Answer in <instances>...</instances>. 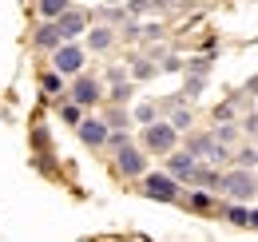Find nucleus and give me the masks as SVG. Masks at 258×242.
<instances>
[{"instance_id":"f257e3e1","label":"nucleus","mask_w":258,"mask_h":242,"mask_svg":"<svg viewBox=\"0 0 258 242\" xmlns=\"http://www.w3.org/2000/svg\"><path fill=\"white\" fill-rule=\"evenodd\" d=\"M219 199H226V203H254L258 199V171H242V167L223 171Z\"/></svg>"},{"instance_id":"f03ea898","label":"nucleus","mask_w":258,"mask_h":242,"mask_svg":"<svg viewBox=\"0 0 258 242\" xmlns=\"http://www.w3.org/2000/svg\"><path fill=\"white\" fill-rule=\"evenodd\" d=\"M187 151H191L199 163H211V167H226V163H234V147H223L211 131H195L191 139H187Z\"/></svg>"},{"instance_id":"7ed1b4c3","label":"nucleus","mask_w":258,"mask_h":242,"mask_svg":"<svg viewBox=\"0 0 258 242\" xmlns=\"http://www.w3.org/2000/svg\"><path fill=\"white\" fill-rule=\"evenodd\" d=\"M139 147H143L147 155H163V159H167V155L179 147V131H175L167 119H159V123H151V127H143Z\"/></svg>"},{"instance_id":"20e7f679","label":"nucleus","mask_w":258,"mask_h":242,"mask_svg":"<svg viewBox=\"0 0 258 242\" xmlns=\"http://www.w3.org/2000/svg\"><path fill=\"white\" fill-rule=\"evenodd\" d=\"M139 191L151 199V203H179L183 199V183H175L167 171H147L139 179Z\"/></svg>"},{"instance_id":"39448f33","label":"nucleus","mask_w":258,"mask_h":242,"mask_svg":"<svg viewBox=\"0 0 258 242\" xmlns=\"http://www.w3.org/2000/svg\"><path fill=\"white\" fill-rule=\"evenodd\" d=\"M84 60H88V48H84L80 40H64V44L52 52V72H60L64 80L68 76L76 80V76L84 72Z\"/></svg>"},{"instance_id":"423d86ee","label":"nucleus","mask_w":258,"mask_h":242,"mask_svg":"<svg viewBox=\"0 0 258 242\" xmlns=\"http://www.w3.org/2000/svg\"><path fill=\"white\" fill-rule=\"evenodd\" d=\"M68 99L88 111V107H96L99 99H103V84H99L96 76H84V72H80V76L72 80V88H68Z\"/></svg>"},{"instance_id":"0eeeda50","label":"nucleus","mask_w":258,"mask_h":242,"mask_svg":"<svg viewBox=\"0 0 258 242\" xmlns=\"http://www.w3.org/2000/svg\"><path fill=\"white\" fill-rule=\"evenodd\" d=\"M115 171L123 175V179H143L147 175V151L143 147H123V151H115Z\"/></svg>"},{"instance_id":"6e6552de","label":"nucleus","mask_w":258,"mask_h":242,"mask_svg":"<svg viewBox=\"0 0 258 242\" xmlns=\"http://www.w3.org/2000/svg\"><path fill=\"white\" fill-rule=\"evenodd\" d=\"M56 28H60L64 40H80V36H88V28H92V16L84 8H68L64 16L56 20Z\"/></svg>"},{"instance_id":"1a4fd4ad","label":"nucleus","mask_w":258,"mask_h":242,"mask_svg":"<svg viewBox=\"0 0 258 242\" xmlns=\"http://www.w3.org/2000/svg\"><path fill=\"white\" fill-rule=\"evenodd\" d=\"M183 211H191V214H219V207H223V199L219 195H211V191H183Z\"/></svg>"},{"instance_id":"9d476101","label":"nucleus","mask_w":258,"mask_h":242,"mask_svg":"<svg viewBox=\"0 0 258 242\" xmlns=\"http://www.w3.org/2000/svg\"><path fill=\"white\" fill-rule=\"evenodd\" d=\"M76 135H80V143H84V147H107V135H111V127L99 119V115H88V119L76 127Z\"/></svg>"},{"instance_id":"9b49d317","label":"nucleus","mask_w":258,"mask_h":242,"mask_svg":"<svg viewBox=\"0 0 258 242\" xmlns=\"http://www.w3.org/2000/svg\"><path fill=\"white\" fill-rule=\"evenodd\" d=\"M195 167H199V159H195L187 147H179V151L167 155V175H171L175 183H187V179L195 175Z\"/></svg>"},{"instance_id":"f8f14e48","label":"nucleus","mask_w":258,"mask_h":242,"mask_svg":"<svg viewBox=\"0 0 258 242\" xmlns=\"http://www.w3.org/2000/svg\"><path fill=\"white\" fill-rule=\"evenodd\" d=\"M187 187H195V191H211V195H219V187H223V167L199 163V167H195V175L187 179Z\"/></svg>"},{"instance_id":"ddd939ff","label":"nucleus","mask_w":258,"mask_h":242,"mask_svg":"<svg viewBox=\"0 0 258 242\" xmlns=\"http://www.w3.org/2000/svg\"><path fill=\"white\" fill-rule=\"evenodd\" d=\"M250 207H254V203H226L223 199L219 218H223L226 226H234V230H246V226H250Z\"/></svg>"},{"instance_id":"4468645a","label":"nucleus","mask_w":258,"mask_h":242,"mask_svg":"<svg viewBox=\"0 0 258 242\" xmlns=\"http://www.w3.org/2000/svg\"><path fill=\"white\" fill-rule=\"evenodd\" d=\"M84 48H88V52H111V48H115V28H107V24H92L88 36H84Z\"/></svg>"},{"instance_id":"2eb2a0df","label":"nucleus","mask_w":258,"mask_h":242,"mask_svg":"<svg viewBox=\"0 0 258 242\" xmlns=\"http://www.w3.org/2000/svg\"><path fill=\"white\" fill-rule=\"evenodd\" d=\"M32 44L40 48V52H56V48L64 44V36H60V28H56V20H40V28H36Z\"/></svg>"},{"instance_id":"dca6fc26","label":"nucleus","mask_w":258,"mask_h":242,"mask_svg":"<svg viewBox=\"0 0 258 242\" xmlns=\"http://www.w3.org/2000/svg\"><path fill=\"white\" fill-rule=\"evenodd\" d=\"M131 123H139V127H151V123H159V103H151V99L135 103V107H131Z\"/></svg>"},{"instance_id":"f3484780","label":"nucleus","mask_w":258,"mask_h":242,"mask_svg":"<svg viewBox=\"0 0 258 242\" xmlns=\"http://www.w3.org/2000/svg\"><path fill=\"white\" fill-rule=\"evenodd\" d=\"M103 123H107L111 131H127V127H131V111L123 107V103H111L107 115H103Z\"/></svg>"},{"instance_id":"a211bd4d","label":"nucleus","mask_w":258,"mask_h":242,"mask_svg":"<svg viewBox=\"0 0 258 242\" xmlns=\"http://www.w3.org/2000/svg\"><path fill=\"white\" fill-rule=\"evenodd\" d=\"M68 8H72V0H36V12H40V20H60Z\"/></svg>"},{"instance_id":"6ab92c4d","label":"nucleus","mask_w":258,"mask_h":242,"mask_svg":"<svg viewBox=\"0 0 258 242\" xmlns=\"http://www.w3.org/2000/svg\"><path fill=\"white\" fill-rule=\"evenodd\" d=\"M211 135H215L223 147H234L238 135H242V127H238V123H211Z\"/></svg>"},{"instance_id":"aec40b11","label":"nucleus","mask_w":258,"mask_h":242,"mask_svg":"<svg viewBox=\"0 0 258 242\" xmlns=\"http://www.w3.org/2000/svg\"><path fill=\"white\" fill-rule=\"evenodd\" d=\"M60 119H64V123H72V127H80V123L88 119V111H84L80 103H72V99H64V103H60Z\"/></svg>"},{"instance_id":"412c9836","label":"nucleus","mask_w":258,"mask_h":242,"mask_svg":"<svg viewBox=\"0 0 258 242\" xmlns=\"http://www.w3.org/2000/svg\"><path fill=\"white\" fill-rule=\"evenodd\" d=\"M207 88V76L203 72H187V84H183V99H199Z\"/></svg>"},{"instance_id":"4be33fe9","label":"nucleus","mask_w":258,"mask_h":242,"mask_svg":"<svg viewBox=\"0 0 258 242\" xmlns=\"http://www.w3.org/2000/svg\"><path fill=\"white\" fill-rule=\"evenodd\" d=\"M131 91H135V84H131V80H111V84H107V95H111V103H127Z\"/></svg>"},{"instance_id":"5701e85b","label":"nucleus","mask_w":258,"mask_h":242,"mask_svg":"<svg viewBox=\"0 0 258 242\" xmlns=\"http://www.w3.org/2000/svg\"><path fill=\"white\" fill-rule=\"evenodd\" d=\"M234 167L258 171V143H254V147H238V151H234Z\"/></svg>"},{"instance_id":"b1692460","label":"nucleus","mask_w":258,"mask_h":242,"mask_svg":"<svg viewBox=\"0 0 258 242\" xmlns=\"http://www.w3.org/2000/svg\"><path fill=\"white\" fill-rule=\"evenodd\" d=\"M155 72H159V64L151 60V56H139V60L131 64V80H151Z\"/></svg>"},{"instance_id":"393cba45","label":"nucleus","mask_w":258,"mask_h":242,"mask_svg":"<svg viewBox=\"0 0 258 242\" xmlns=\"http://www.w3.org/2000/svg\"><path fill=\"white\" fill-rule=\"evenodd\" d=\"M40 91L44 95H64V76L60 72H44L40 76Z\"/></svg>"},{"instance_id":"a878e982","label":"nucleus","mask_w":258,"mask_h":242,"mask_svg":"<svg viewBox=\"0 0 258 242\" xmlns=\"http://www.w3.org/2000/svg\"><path fill=\"white\" fill-rule=\"evenodd\" d=\"M123 147H131V127H127V131H111V135H107V151H123Z\"/></svg>"},{"instance_id":"bb28decb","label":"nucleus","mask_w":258,"mask_h":242,"mask_svg":"<svg viewBox=\"0 0 258 242\" xmlns=\"http://www.w3.org/2000/svg\"><path fill=\"white\" fill-rule=\"evenodd\" d=\"M238 127H242L246 135H254V139H258V107H250V111H246V115L238 119Z\"/></svg>"},{"instance_id":"cd10ccee","label":"nucleus","mask_w":258,"mask_h":242,"mask_svg":"<svg viewBox=\"0 0 258 242\" xmlns=\"http://www.w3.org/2000/svg\"><path fill=\"white\" fill-rule=\"evenodd\" d=\"M123 8H127V16L131 20H139L147 8H151V0H123Z\"/></svg>"},{"instance_id":"c85d7f7f","label":"nucleus","mask_w":258,"mask_h":242,"mask_svg":"<svg viewBox=\"0 0 258 242\" xmlns=\"http://www.w3.org/2000/svg\"><path fill=\"white\" fill-rule=\"evenodd\" d=\"M183 64H187V60H179V56H167V52H163L159 68H163V72H183Z\"/></svg>"},{"instance_id":"c756f323","label":"nucleus","mask_w":258,"mask_h":242,"mask_svg":"<svg viewBox=\"0 0 258 242\" xmlns=\"http://www.w3.org/2000/svg\"><path fill=\"white\" fill-rule=\"evenodd\" d=\"M163 24H143V40H163Z\"/></svg>"},{"instance_id":"7c9ffc66","label":"nucleus","mask_w":258,"mask_h":242,"mask_svg":"<svg viewBox=\"0 0 258 242\" xmlns=\"http://www.w3.org/2000/svg\"><path fill=\"white\" fill-rule=\"evenodd\" d=\"M242 95H258V76H250V80H246V88H242Z\"/></svg>"},{"instance_id":"2f4dec72","label":"nucleus","mask_w":258,"mask_h":242,"mask_svg":"<svg viewBox=\"0 0 258 242\" xmlns=\"http://www.w3.org/2000/svg\"><path fill=\"white\" fill-rule=\"evenodd\" d=\"M246 230H258V203L250 207V226H246Z\"/></svg>"},{"instance_id":"473e14b6","label":"nucleus","mask_w":258,"mask_h":242,"mask_svg":"<svg viewBox=\"0 0 258 242\" xmlns=\"http://www.w3.org/2000/svg\"><path fill=\"white\" fill-rule=\"evenodd\" d=\"M103 4H123V0H103Z\"/></svg>"},{"instance_id":"72a5a7b5","label":"nucleus","mask_w":258,"mask_h":242,"mask_svg":"<svg viewBox=\"0 0 258 242\" xmlns=\"http://www.w3.org/2000/svg\"><path fill=\"white\" fill-rule=\"evenodd\" d=\"M254 203H258V199H254Z\"/></svg>"}]
</instances>
